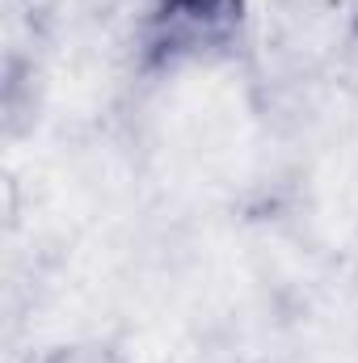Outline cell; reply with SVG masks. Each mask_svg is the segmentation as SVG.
<instances>
[{"instance_id":"cell-1","label":"cell","mask_w":358,"mask_h":363,"mask_svg":"<svg viewBox=\"0 0 358 363\" xmlns=\"http://www.w3.org/2000/svg\"><path fill=\"white\" fill-rule=\"evenodd\" d=\"M34 363H127V351L110 338H68L47 347Z\"/></svg>"},{"instance_id":"cell-2","label":"cell","mask_w":358,"mask_h":363,"mask_svg":"<svg viewBox=\"0 0 358 363\" xmlns=\"http://www.w3.org/2000/svg\"><path fill=\"white\" fill-rule=\"evenodd\" d=\"M156 4H161V0H156Z\"/></svg>"}]
</instances>
